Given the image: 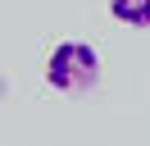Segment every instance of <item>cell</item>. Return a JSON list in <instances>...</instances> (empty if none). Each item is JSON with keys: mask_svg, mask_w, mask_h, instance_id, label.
<instances>
[{"mask_svg": "<svg viewBox=\"0 0 150 146\" xmlns=\"http://www.w3.org/2000/svg\"><path fill=\"white\" fill-rule=\"evenodd\" d=\"M100 69H105V59L91 41H59L46 59V82L55 91L82 96V91H91L100 82Z\"/></svg>", "mask_w": 150, "mask_h": 146, "instance_id": "obj_1", "label": "cell"}, {"mask_svg": "<svg viewBox=\"0 0 150 146\" xmlns=\"http://www.w3.org/2000/svg\"><path fill=\"white\" fill-rule=\"evenodd\" d=\"M109 18L123 27H150V0H109Z\"/></svg>", "mask_w": 150, "mask_h": 146, "instance_id": "obj_2", "label": "cell"}]
</instances>
